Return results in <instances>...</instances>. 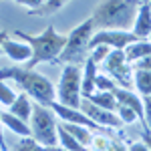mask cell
I'll return each instance as SVG.
<instances>
[{"label":"cell","mask_w":151,"mask_h":151,"mask_svg":"<svg viewBox=\"0 0 151 151\" xmlns=\"http://www.w3.org/2000/svg\"><path fill=\"white\" fill-rule=\"evenodd\" d=\"M133 83H135V87H137V91H139L143 97H149L151 95V70H135V75H133Z\"/></svg>","instance_id":"obj_22"},{"label":"cell","mask_w":151,"mask_h":151,"mask_svg":"<svg viewBox=\"0 0 151 151\" xmlns=\"http://www.w3.org/2000/svg\"><path fill=\"white\" fill-rule=\"evenodd\" d=\"M83 99H89L97 107H103V109L113 111V113H115L117 107H119V101H117L113 91H99V93H93V95H89V97H83Z\"/></svg>","instance_id":"obj_16"},{"label":"cell","mask_w":151,"mask_h":151,"mask_svg":"<svg viewBox=\"0 0 151 151\" xmlns=\"http://www.w3.org/2000/svg\"><path fill=\"white\" fill-rule=\"evenodd\" d=\"M117 115H119V119H121L123 123H127V125L133 123L135 119H139V115H137L131 107H127V105H119V107H117Z\"/></svg>","instance_id":"obj_25"},{"label":"cell","mask_w":151,"mask_h":151,"mask_svg":"<svg viewBox=\"0 0 151 151\" xmlns=\"http://www.w3.org/2000/svg\"><path fill=\"white\" fill-rule=\"evenodd\" d=\"M2 52L8 58H12L14 63H28V60L32 58V48H30V45H26V42H16V40H12V38H8V40L2 45Z\"/></svg>","instance_id":"obj_13"},{"label":"cell","mask_w":151,"mask_h":151,"mask_svg":"<svg viewBox=\"0 0 151 151\" xmlns=\"http://www.w3.org/2000/svg\"><path fill=\"white\" fill-rule=\"evenodd\" d=\"M14 2H18V4H22V6H30V10H35L38 6H42L47 0H14Z\"/></svg>","instance_id":"obj_30"},{"label":"cell","mask_w":151,"mask_h":151,"mask_svg":"<svg viewBox=\"0 0 151 151\" xmlns=\"http://www.w3.org/2000/svg\"><path fill=\"white\" fill-rule=\"evenodd\" d=\"M16 97H18V95L14 93L6 83L0 81V105H2V107H10V105L16 101Z\"/></svg>","instance_id":"obj_24"},{"label":"cell","mask_w":151,"mask_h":151,"mask_svg":"<svg viewBox=\"0 0 151 151\" xmlns=\"http://www.w3.org/2000/svg\"><path fill=\"white\" fill-rule=\"evenodd\" d=\"M60 127L67 129L70 135L75 137V139L79 141L81 145H85V147H89L91 143H93V135H91V131H89V127H83V125H75V123H60Z\"/></svg>","instance_id":"obj_19"},{"label":"cell","mask_w":151,"mask_h":151,"mask_svg":"<svg viewBox=\"0 0 151 151\" xmlns=\"http://www.w3.org/2000/svg\"><path fill=\"white\" fill-rule=\"evenodd\" d=\"M97 65H95L91 58H87L85 63V69H83V97H89L93 95L95 83H97Z\"/></svg>","instance_id":"obj_18"},{"label":"cell","mask_w":151,"mask_h":151,"mask_svg":"<svg viewBox=\"0 0 151 151\" xmlns=\"http://www.w3.org/2000/svg\"><path fill=\"white\" fill-rule=\"evenodd\" d=\"M50 109L55 111V115L60 117V121L65 123H75V125H83V127H89V129H97V131H105V127L97 125L93 119L83 113L81 109H73V107H67V105H60V103H55L50 105Z\"/></svg>","instance_id":"obj_10"},{"label":"cell","mask_w":151,"mask_h":151,"mask_svg":"<svg viewBox=\"0 0 151 151\" xmlns=\"http://www.w3.org/2000/svg\"><path fill=\"white\" fill-rule=\"evenodd\" d=\"M50 151H67V149H63V147H50Z\"/></svg>","instance_id":"obj_37"},{"label":"cell","mask_w":151,"mask_h":151,"mask_svg":"<svg viewBox=\"0 0 151 151\" xmlns=\"http://www.w3.org/2000/svg\"><path fill=\"white\" fill-rule=\"evenodd\" d=\"M2 111H0V151H6V141H4V135H2Z\"/></svg>","instance_id":"obj_35"},{"label":"cell","mask_w":151,"mask_h":151,"mask_svg":"<svg viewBox=\"0 0 151 151\" xmlns=\"http://www.w3.org/2000/svg\"><path fill=\"white\" fill-rule=\"evenodd\" d=\"M149 40H151V35H149Z\"/></svg>","instance_id":"obj_38"},{"label":"cell","mask_w":151,"mask_h":151,"mask_svg":"<svg viewBox=\"0 0 151 151\" xmlns=\"http://www.w3.org/2000/svg\"><path fill=\"white\" fill-rule=\"evenodd\" d=\"M143 107H145V121L151 129V95L149 97H143Z\"/></svg>","instance_id":"obj_29"},{"label":"cell","mask_w":151,"mask_h":151,"mask_svg":"<svg viewBox=\"0 0 151 151\" xmlns=\"http://www.w3.org/2000/svg\"><path fill=\"white\" fill-rule=\"evenodd\" d=\"M113 93H115L119 105H127V107H131V109L139 115L141 125H143V127H149L147 121H145V107H143V103H141V99L137 97V95H133L129 89H123V87H115Z\"/></svg>","instance_id":"obj_11"},{"label":"cell","mask_w":151,"mask_h":151,"mask_svg":"<svg viewBox=\"0 0 151 151\" xmlns=\"http://www.w3.org/2000/svg\"><path fill=\"white\" fill-rule=\"evenodd\" d=\"M30 131L40 145L45 147H58V125L57 115L50 107L40 103H32V117H30Z\"/></svg>","instance_id":"obj_5"},{"label":"cell","mask_w":151,"mask_h":151,"mask_svg":"<svg viewBox=\"0 0 151 151\" xmlns=\"http://www.w3.org/2000/svg\"><path fill=\"white\" fill-rule=\"evenodd\" d=\"M137 69L139 70H151V57L139 58V60H137Z\"/></svg>","instance_id":"obj_33"},{"label":"cell","mask_w":151,"mask_h":151,"mask_svg":"<svg viewBox=\"0 0 151 151\" xmlns=\"http://www.w3.org/2000/svg\"><path fill=\"white\" fill-rule=\"evenodd\" d=\"M151 57V40H137L125 48V58L127 63H137L139 58Z\"/></svg>","instance_id":"obj_17"},{"label":"cell","mask_w":151,"mask_h":151,"mask_svg":"<svg viewBox=\"0 0 151 151\" xmlns=\"http://www.w3.org/2000/svg\"><path fill=\"white\" fill-rule=\"evenodd\" d=\"M0 2H2V0H0Z\"/></svg>","instance_id":"obj_40"},{"label":"cell","mask_w":151,"mask_h":151,"mask_svg":"<svg viewBox=\"0 0 151 151\" xmlns=\"http://www.w3.org/2000/svg\"><path fill=\"white\" fill-rule=\"evenodd\" d=\"M103 65H105V70L109 73V77L115 83H119L123 89L131 87L133 77H131V67H129L127 58H125V50H111Z\"/></svg>","instance_id":"obj_8"},{"label":"cell","mask_w":151,"mask_h":151,"mask_svg":"<svg viewBox=\"0 0 151 151\" xmlns=\"http://www.w3.org/2000/svg\"><path fill=\"white\" fill-rule=\"evenodd\" d=\"M95 35V24L93 18L89 16L85 22H81L79 26H75L67 36V47L60 52L57 63H65V65H79L87 63L89 58V45H91V38Z\"/></svg>","instance_id":"obj_4"},{"label":"cell","mask_w":151,"mask_h":151,"mask_svg":"<svg viewBox=\"0 0 151 151\" xmlns=\"http://www.w3.org/2000/svg\"><path fill=\"white\" fill-rule=\"evenodd\" d=\"M109 143H111V139H109V137L97 135V137H93L91 147H93V151H107V149H109Z\"/></svg>","instance_id":"obj_28"},{"label":"cell","mask_w":151,"mask_h":151,"mask_svg":"<svg viewBox=\"0 0 151 151\" xmlns=\"http://www.w3.org/2000/svg\"><path fill=\"white\" fill-rule=\"evenodd\" d=\"M141 141H143V143H145V145H147V147L151 149V129H149V127H143V133H141Z\"/></svg>","instance_id":"obj_34"},{"label":"cell","mask_w":151,"mask_h":151,"mask_svg":"<svg viewBox=\"0 0 151 151\" xmlns=\"http://www.w3.org/2000/svg\"><path fill=\"white\" fill-rule=\"evenodd\" d=\"M2 125L6 129H10L14 135H20V137H32V131L28 127V123L14 117L10 111H2Z\"/></svg>","instance_id":"obj_14"},{"label":"cell","mask_w":151,"mask_h":151,"mask_svg":"<svg viewBox=\"0 0 151 151\" xmlns=\"http://www.w3.org/2000/svg\"><path fill=\"white\" fill-rule=\"evenodd\" d=\"M107 151H129L125 145H123V141L119 139H111V143H109V149Z\"/></svg>","instance_id":"obj_32"},{"label":"cell","mask_w":151,"mask_h":151,"mask_svg":"<svg viewBox=\"0 0 151 151\" xmlns=\"http://www.w3.org/2000/svg\"><path fill=\"white\" fill-rule=\"evenodd\" d=\"M12 151H50V147L40 145L35 137H20V139L14 143Z\"/></svg>","instance_id":"obj_23"},{"label":"cell","mask_w":151,"mask_h":151,"mask_svg":"<svg viewBox=\"0 0 151 151\" xmlns=\"http://www.w3.org/2000/svg\"><path fill=\"white\" fill-rule=\"evenodd\" d=\"M57 99L60 105L81 109L83 103V70L79 65H65L57 85Z\"/></svg>","instance_id":"obj_6"},{"label":"cell","mask_w":151,"mask_h":151,"mask_svg":"<svg viewBox=\"0 0 151 151\" xmlns=\"http://www.w3.org/2000/svg\"><path fill=\"white\" fill-rule=\"evenodd\" d=\"M69 2H73V0H47L42 6H38L35 10H28V14L30 16H50V14L58 12L60 8H65Z\"/></svg>","instance_id":"obj_20"},{"label":"cell","mask_w":151,"mask_h":151,"mask_svg":"<svg viewBox=\"0 0 151 151\" xmlns=\"http://www.w3.org/2000/svg\"><path fill=\"white\" fill-rule=\"evenodd\" d=\"M131 32L137 36L139 40L149 38V35H151V2H143V4H141Z\"/></svg>","instance_id":"obj_12"},{"label":"cell","mask_w":151,"mask_h":151,"mask_svg":"<svg viewBox=\"0 0 151 151\" xmlns=\"http://www.w3.org/2000/svg\"><path fill=\"white\" fill-rule=\"evenodd\" d=\"M141 0H101L93 8V24L97 30H133L141 8Z\"/></svg>","instance_id":"obj_1"},{"label":"cell","mask_w":151,"mask_h":151,"mask_svg":"<svg viewBox=\"0 0 151 151\" xmlns=\"http://www.w3.org/2000/svg\"><path fill=\"white\" fill-rule=\"evenodd\" d=\"M12 81L18 83V87L22 89V93L32 97L36 103L50 107L57 101V87L48 81L45 75L36 73L35 69H26V67H4L0 69V81Z\"/></svg>","instance_id":"obj_2"},{"label":"cell","mask_w":151,"mask_h":151,"mask_svg":"<svg viewBox=\"0 0 151 151\" xmlns=\"http://www.w3.org/2000/svg\"><path fill=\"white\" fill-rule=\"evenodd\" d=\"M111 50H113V48H109V47H105V45H101V47H97V48H93V50H91L89 58L93 60L95 65H99V63H105Z\"/></svg>","instance_id":"obj_26"},{"label":"cell","mask_w":151,"mask_h":151,"mask_svg":"<svg viewBox=\"0 0 151 151\" xmlns=\"http://www.w3.org/2000/svg\"><path fill=\"white\" fill-rule=\"evenodd\" d=\"M8 40V32H4V30H0V52H2V45Z\"/></svg>","instance_id":"obj_36"},{"label":"cell","mask_w":151,"mask_h":151,"mask_svg":"<svg viewBox=\"0 0 151 151\" xmlns=\"http://www.w3.org/2000/svg\"><path fill=\"white\" fill-rule=\"evenodd\" d=\"M81 111L89 117V119H93L97 125H101V127H105V129H121L123 125H125V123L119 119L117 113L107 111V109H103V107H97V105L91 103L89 99H83Z\"/></svg>","instance_id":"obj_9"},{"label":"cell","mask_w":151,"mask_h":151,"mask_svg":"<svg viewBox=\"0 0 151 151\" xmlns=\"http://www.w3.org/2000/svg\"><path fill=\"white\" fill-rule=\"evenodd\" d=\"M117 85L115 81L111 79V77H107V75H97V83H95V89H99V91H113Z\"/></svg>","instance_id":"obj_27"},{"label":"cell","mask_w":151,"mask_h":151,"mask_svg":"<svg viewBox=\"0 0 151 151\" xmlns=\"http://www.w3.org/2000/svg\"><path fill=\"white\" fill-rule=\"evenodd\" d=\"M139 38L133 35L131 30H97L91 38V45H89V52L93 50V48L105 47L113 48V50H125L129 45H133V42H137Z\"/></svg>","instance_id":"obj_7"},{"label":"cell","mask_w":151,"mask_h":151,"mask_svg":"<svg viewBox=\"0 0 151 151\" xmlns=\"http://www.w3.org/2000/svg\"><path fill=\"white\" fill-rule=\"evenodd\" d=\"M147 2H151V0H147Z\"/></svg>","instance_id":"obj_39"},{"label":"cell","mask_w":151,"mask_h":151,"mask_svg":"<svg viewBox=\"0 0 151 151\" xmlns=\"http://www.w3.org/2000/svg\"><path fill=\"white\" fill-rule=\"evenodd\" d=\"M127 149L129 151H151L143 141H131V143L127 145Z\"/></svg>","instance_id":"obj_31"},{"label":"cell","mask_w":151,"mask_h":151,"mask_svg":"<svg viewBox=\"0 0 151 151\" xmlns=\"http://www.w3.org/2000/svg\"><path fill=\"white\" fill-rule=\"evenodd\" d=\"M58 145H60L63 149H67V151H87L85 145H81L67 129L60 127V123H58Z\"/></svg>","instance_id":"obj_21"},{"label":"cell","mask_w":151,"mask_h":151,"mask_svg":"<svg viewBox=\"0 0 151 151\" xmlns=\"http://www.w3.org/2000/svg\"><path fill=\"white\" fill-rule=\"evenodd\" d=\"M16 36H20L26 45L32 48V58L26 63V69H35L40 63H57L60 52L67 47V36L58 35L52 24H48L40 35H28L24 30H16Z\"/></svg>","instance_id":"obj_3"},{"label":"cell","mask_w":151,"mask_h":151,"mask_svg":"<svg viewBox=\"0 0 151 151\" xmlns=\"http://www.w3.org/2000/svg\"><path fill=\"white\" fill-rule=\"evenodd\" d=\"M10 113L22 121H28L32 117V103H30V97L26 93H20L16 97V101L10 105Z\"/></svg>","instance_id":"obj_15"}]
</instances>
